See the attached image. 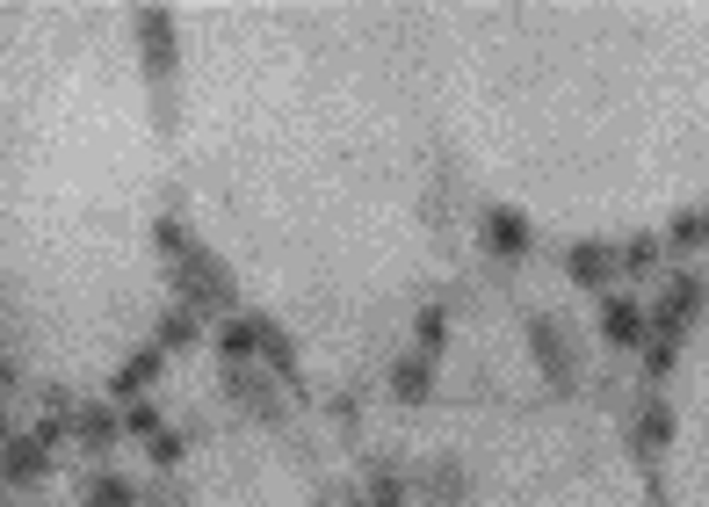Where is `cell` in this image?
<instances>
[{"mask_svg":"<svg viewBox=\"0 0 709 507\" xmlns=\"http://www.w3.org/2000/svg\"><path fill=\"white\" fill-rule=\"evenodd\" d=\"M174 290H181V312H225L232 305V283H225V268L218 261H210L203 247H189V254H181L174 261Z\"/></svg>","mask_w":709,"mask_h":507,"instance_id":"cell-1","label":"cell"},{"mask_svg":"<svg viewBox=\"0 0 709 507\" xmlns=\"http://www.w3.org/2000/svg\"><path fill=\"white\" fill-rule=\"evenodd\" d=\"M225 392H232L239 406H254L261 421H283V399H275L268 377H254V363H225Z\"/></svg>","mask_w":709,"mask_h":507,"instance_id":"cell-2","label":"cell"},{"mask_svg":"<svg viewBox=\"0 0 709 507\" xmlns=\"http://www.w3.org/2000/svg\"><path fill=\"white\" fill-rule=\"evenodd\" d=\"M160 370H167V355L160 348H131V355H123V370H116V392L123 399H138V392H152V384H160Z\"/></svg>","mask_w":709,"mask_h":507,"instance_id":"cell-3","label":"cell"},{"mask_svg":"<svg viewBox=\"0 0 709 507\" xmlns=\"http://www.w3.org/2000/svg\"><path fill=\"white\" fill-rule=\"evenodd\" d=\"M51 471V442H37V435H8V479L15 486H37Z\"/></svg>","mask_w":709,"mask_h":507,"instance_id":"cell-4","label":"cell"},{"mask_svg":"<svg viewBox=\"0 0 709 507\" xmlns=\"http://www.w3.org/2000/svg\"><path fill=\"white\" fill-rule=\"evenodd\" d=\"M485 247L500 254V261H514V254H529V225H521L514 211H485Z\"/></svg>","mask_w":709,"mask_h":507,"instance_id":"cell-5","label":"cell"},{"mask_svg":"<svg viewBox=\"0 0 709 507\" xmlns=\"http://www.w3.org/2000/svg\"><path fill=\"white\" fill-rule=\"evenodd\" d=\"M529 341H536V355H543V370L550 377H558V384H572V348H565V334H558V326H529Z\"/></svg>","mask_w":709,"mask_h":507,"instance_id":"cell-6","label":"cell"},{"mask_svg":"<svg viewBox=\"0 0 709 507\" xmlns=\"http://www.w3.org/2000/svg\"><path fill=\"white\" fill-rule=\"evenodd\" d=\"M391 392L406 399V406H420L427 392H435V370H427V355H406V363L391 370Z\"/></svg>","mask_w":709,"mask_h":507,"instance_id":"cell-7","label":"cell"},{"mask_svg":"<svg viewBox=\"0 0 709 507\" xmlns=\"http://www.w3.org/2000/svg\"><path fill=\"white\" fill-rule=\"evenodd\" d=\"M73 435H80V442H95V450H102V442H116V435H123V421H116L109 406H73Z\"/></svg>","mask_w":709,"mask_h":507,"instance_id":"cell-8","label":"cell"},{"mask_svg":"<svg viewBox=\"0 0 709 507\" xmlns=\"http://www.w3.org/2000/svg\"><path fill=\"white\" fill-rule=\"evenodd\" d=\"M261 355H268V377L297 384V348L283 341V326H268V319H261Z\"/></svg>","mask_w":709,"mask_h":507,"instance_id":"cell-9","label":"cell"},{"mask_svg":"<svg viewBox=\"0 0 709 507\" xmlns=\"http://www.w3.org/2000/svg\"><path fill=\"white\" fill-rule=\"evenodd\" d=\"M218 348H225V363H246V355H261V319H232L225 334H218Z\"/></svg>","mask_w":709,"mask_h":507,"instance_id":"cell-10","label":"cell"},{"mask_svg":"<svg viewBox=\"0 0 709 507\" xmlns=\"http://www.w3.org/2000/svg\"><path fill=\"white\" fill-rule=\"evenodd\" d=\"M601 326H608V341H637V334H644V312L630 305V297H608V312H601Z\"/></svg>","mask_w":709,"mask_h":507,"instance_id":"cell-11","label":"cell"},{"mask_svg":"<svg viewBox=\"0 0 709 507\" xmlns=\"http://www.w3.org/2000/svg\"><path fill=\"white\" fill-rule=\"evenodd\" d=\"M123 435L160 442V406H152V399H131V413H123Z\"/></svg>","mask_w":709,"mask_h":507,"instance_id":"cell-12","label":"cell"},{"mask_svg":"<svg viewBox=\"0 0 709 507\" xmlns=\"http://www.w3.org/2000/svg\"><path fill=\"white\" fill-rule=\"evenodd\" d=\"M666 428H673L666 399H644V413H637V442H644V450H652V442H666Z\"/></svg>","mask_w":709,"mask_h":507,"instance_id":"cell-13","label":"cell"},{"mask_svg":"<svg viewBox=\"0 0 709 507\" xmlns=\"http://www.w3.org/2000/svg\"><path fill=\"white\" fill-rule=\"evenodd\" d=\"M160 348H196V312H167L160 319Z\"/></svg>","mask_w":709,"mask_h":507,"instance_id":"cell-14","label":"cell"},{"mask_svg":"<svg viewBox=\"0 0 709 507\" xmlns=\"http://www.w3.org/2000/svg\"><path fill=\"white\" fill-rule=\"evenodd\" d=\"M572 276H579V283H608V254H601V247H579V254H572Z\"/></svg>","mask_w":709,"mask_h":507,"instance_id":"cell-15","label":"cell"},{"mask_svg":"<svg viewBox=\"0 0 709 507\" xmlns=\"http://www.w3.org/2000/svg\"><path fill=\"white\" fill-rule=\"evenodd\" d=\"M442 334H449V326H442V305H427V312H420V348H442Z\"/></svg>","mask_w":709,"mask_h":507,"instance_id":"cell-16","label":"cell"},{"mask_svg":"<svg viewBox=\"0 0 709 507\" xmlns=\"http://www.w3.org/2000/svg\"><path fill=\"white\" fill-rule=\"evenodd\" d=\"M623 261H630V268H652V261H659V247H652V240H630V247H623Z\"/></svg>","mask_w":709,"mask_h":507,"instance_id":"cell-17","label":"cell"}]
</instances>
